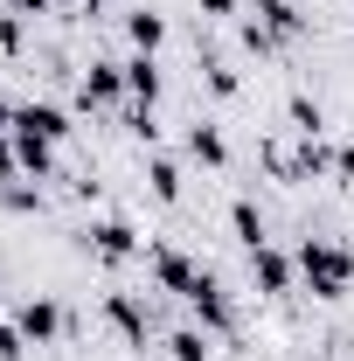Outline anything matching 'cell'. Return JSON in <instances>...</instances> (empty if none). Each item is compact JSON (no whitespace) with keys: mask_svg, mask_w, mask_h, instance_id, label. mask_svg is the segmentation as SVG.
Listing matches in <instances>:
<instances>
[{"mask_svg":"<svg viewBox=\"0 0 354 361\" xmlns=\"http://www.w3.org/2000/svg\"><path fill=\"white\" fill-rule=\"evenodd\" d=\"M292 264H299V278H306L319 299H341V292L354 285V250H348V243H334V236H306Z\"/></svg>","mask_w":354,"mask_h":361,"instance_id":"obj_1","label":"cell"},{"mask_svg":"<svg viewBox=\"0 0 354 361\" xmlns=\"http://www.w3.org/2000/svg\"><path fill=\"white\" fill-rule=\"evenodd\" d=\"M181 299H188V313L202 319L209 334H236V306H229V292H222L216 271H195V285H188Z\"/></svg>","mask_w":354,"mask_h":361,"instance_id":"obj_2","label":"cell"},{"mask_svg":"<svg viewBox=\"0 0 354 361\" xmlns=\"http://www.w3.org/2000/svg\"><path fill=\"white\" fill-rule=\"evenodd\" d=\"M84 243H90V257H104V264H133L139 257V229L118 223V216H97V223L84 229Z\"/></svg>","mask_w":354,"mask_h":361,"instance_id":"obj_3","label":"cell"},{"mask_svg":"<svg viewBox=\"0 0 354 361\" xmlns=\"http://www.w3.org/2000/svg\"><path fill=\"white\" fill-rule=\"evenodd\" d=\"M77 97H84L90 111H97V104H118V97H126V63H90Z\"/></svg>","mask_w":354,"mask_h":361,"instance_id":"obj_4","label":"cell"},{"mask_svg":"<svg viewBox=\"0 0 354 361\" xmlns=\"http://www.w3.org/2000/svg\"><path fill=\"white\" fill-rule=\"evenodd\" d=\"M292 257H285V250H271V243H257V250H250V278H257V292H271V299H278V292H292Z\"/></svg>","mask_w":354,"mask_h":361,"instance_id":"obj_5","label":"cell"},{"mask_svg":"<svg viewBox=\"0 0 354 361\" xmlns=\"http://www.w3.org/2000/svg\"><path fill=\"white\" fill-rule=\"evenodd\" d=\"M153 285L181 299V292L195 285V257H188V250H174V243H160V250H153Z\"/></svg>","mask_w":354,"mask_h":361,"instance_id":"obj_6","label":"cell"},{"mask_svg":"<svg viewBox=\"0 0 354 361\" xmlns=\"http://www.w3.org/2000/svg\"><path fill=\"white\" fill-rule=\"evenodd\" d=\"M14 326H21V334L42 348V341H56V334H63V306H56V299H21Z\"/></svg>","mask_w":354,"mask_h":361,"instance_id":"obj_7","label":"cell"},{"mask_svg":"<svg viewBox=\"0 0 354 361\" xmlns=\"http://www.w3.org/2000/svg\"><path fill=\"white\" fill-rule=\"evenodd\" d=\"M250 14H257V28H264L271 42H292V35H306V14H299L292 0H257Z\"/></svg>","mask_w":354,"mask_h":361,"instance_id":"obj_8","label":"cell"},{"mask_svg":"<svg viewBox=\"0 0 354 361\" xmlns=\"http://www.w3.org/2000/svg\"><path fill=\"white\" fill-rule=\"evenodd\" d=\"M14 133H35V139H49V146H63V139H70V118H63L56 104H21V111H14Z\"/></svg>","mask_w":354,"mask_h":361,"instance_id":"obj_9","label":"cell"},{"mask_svg":"<svg viewBox=\"0 0 354 361\" xmlns=\"http://www.w3.org/2000/svg\"><path fill=\"white\" fill-rule=\"evenodd\" d=\"M126 97L146 104V111L160 104V63H153V56H126Z\"/></svg>","mask_w":354,"mask_h":361,"instance_id":"obj_10","label":"cell"},{"mask_svg":"<svg viewBox=\"0 0 354 361\" xmlns=\"http://www.w3.org/2000/svg\"><path fill=\"white\" fill-rule=\"evenodd\" d=\"M104 319H111L133 348H146V306H139L133 292H111V299H104Z\"/></svg>","mask_w":354,"mask_h":361,"instance_id":"obj_11","label":"cell"},{"mask_svg":"<svg viewBox=\"0 0 354 361\" xmlns=\"http://www.w3.org/2000/svg\"><path fill=\"white\" fill-rule=\"evenodd\" d=\"M229 229H236V243H243V250L271 243V236H264V216H257V202H250V195H236V202H229Z\"/></svg>","mask_w":354,"mask_h":361,"instance_id":"obj_12","label":"cell"},{"mask_svg":"<svg viewBox=\"0 0 354 361\" xmlns=\"http://www.w3.org/2000/svg\"><path fill=\"white\" fill-rule=\"evenodd\" d=\"M188 160H202V167H229V139L216 126H188Z\"/></svg>","mask_w":354,"mask_h":361,"instance_id":"obj_13","label":"cell"},{"mask_svg":"<svg viewBox=\"0 0 354 361\" xmlns=\"http://www.w3.org/2000/svg\"><path fill=\"white\" fill-rule=\"evenodd\" d=\"M14 153H21V174H35V180H49V174H56V146H49V139L14 133Z\"/></svg>","mask_w":354,"mask_h":361,"instance_id":"obj_14","label":"cell"},{"mask_svg":"<svg viewBox=\"0 0 354 361\" xmlns=\"http://www.w3.org/2000/svg\"><path fill=\"white\" fill-rule=\"evenodd\" d=\"M126 35H133V49H139V56H153V49L167 42V21H160L153 7H139V14H126Z\"/></svg>","mask_w":354,"mask_h":361,"instance_id":"obj_15","label":"cell"},{"mask_svg":"<svg viewBox=\"0 0 354 361\" xmlns=\"http://www.w3.org/2000/svg\"><path fill=\"white\" fill-rule=\"evenodd\" d=\"M167 355L174 361H209L216 348H209V326H174L167 334Z\"/></svg>","mask_w":354,"mask_h":361,"instance_id":"obj_16","label":"cell"},{"mask_svg":"<svg viewBox=\"0 0 354 361\" xmlns=\"http://www.w3.org/2000/svg\"><path fill=\"white\" fill-rule=\"evenodd\" d=\"M285 118H292V133H299V139H319V126H326V118H319V104H312L306 90L285 104Z\"/></svg>","mask_w":354,"mask_h":361,"instance_id":"obj_17","label":"cell"},{"mask_svg":"<svg viewBox=\"0 0 354 361\" xmlns=\"http://www.w3.org/2000/svg\"><path fill=\"white\" fill-rule=\"evenodd\" d=\"M146 180H153V195H160V202H181V167L167 160V153H153V167H146Z\"/></svg>","mask_w":354,"mask_h":361,"instance_id":"obj_18","label":"cell"},{"mask_svg":"<svg viewBox=\"0 0 354 361\" xmlns=\"http://www.w3.org/2000/svg\"><path fill=\"white\" fill-rule=\"evenodd\" d=\"M202 77H209V90H216V97H236V70H229L222 56H202Z\"/></svg>","mask_w":354,"mask_h":361,"instance_id":"obj_19","label":"cell"},{"mask_svg":"<svg viewBox=\"0 0 354 361\" xmlns=\"http://www.w3.org/2000/svg\"><path fill=\"white\" fill-rule=\"evenodd\" d=\"M0 202H7V209H35V202H42V188H21V180H0Z\"/></svg>","mask_w":354,"mask_h":361,"instance_id":"obj_20","label":"cell"},{"mask_svg":"<svg viewBox=\"0 0 354 361\" xmlns=\"http://www.w3.org/2000/svg\"><path fill=\"white\" fill-rule=\"evenodd\" d=\"M21 348H28V334L14 319H0V361H21Z\"/></svg>","mask_w":354,"mask_h":361,"instance_id":"obj_21","label":"cell"},{"mask_svg":"<svg viewBox=\"0 0 354 361\" xmlns=\"http://www.w3.org/2000/svg\"><path fill=\"white\" fill-rule=\"evenodd\" d=\"M0 180H21V153H14V133H0Z\"/></svg>","mask_w":354,"mask_h":361,"instance_id":"obj_22","label":"cell"},{"mask_svg":"<svg viewBox=\"0 0 354 361\" xmlns=\"http://www.w3.org/2000/svg\"><path fill=\"white\" fill-rule=\"evenodd\" d=\"M243 49H250V56H271V49H278V42H271V35H264V28H257V21H243Z\"/></svg>","mask_w":354,"mask_h":361,"instance_id":"obj_23","label":"cell"},{"mask_svg":"<svg viewBox=\"0 0 354 361\" xmlns=\"http://www.w3.org/2000/svg\"><path fill=\"white\" fill-rule=\"evenodd\" d=\"M334 180L354 188V146H334Z\"/></svg>","mask_w":354,"mask_h":361,"instance_id":"obj_24","label":"cell"},{"mask_svg":"<svg viewBox=\"0 0 354 361\" xmlns=\"http://www.w3.org/2000/svg\"><path fill=\"white\" fill-rule=\"evenodd\" d=\"M0 49H7V56L21 49V14H0Z\"/></svg>","mask_w":354,"mask_h":361,"instance_id":"obj_25","label":"cell"},{"mask_svg":"<svg viewBox=\"0 0 354 361\" xmlns=\"http://www.w3.org/2000/svg\"><path fill=\"white\" fill-rule=\"evenodd\" d=\"M0 7H7V14H49L42 0H0Z\"/></svg>","mask_w":354,"mask_h":361,"instance_id":"obj_26","label":"cell"},{"mask_svg":"<svg viewBox=\"0 0 354 361\" xmlns=\"http://www.w3.org/2000/svg\"><path fill=\"white\" fill-rule=\"evenodd\" d=\"M14 111H21V104H7V97H0V133H14Z\"/></svg>","mask_w":354,"mask_h":361,"instance_id":"obj_27","label":"cell"},{"mask_svg":"<svg viewBox=\"0 0 354 361\" xmlns=\"http://www.w3.org/2000/svg\"><path fill=\"white\" fill-rule=\"evenodd\" d=\"M202 14H236V0H202Z\"/></svg>","mask_w":354,"mask_h":361,"instance_id":"obj_28","label":"cell"},{"mask_svg":"<svg viewBox=\"0 0 354 361\" xmlns=\"http://www.w3.org/2000/svg\"><path fill=\"white\" fill-rule=\"evenodd\" d=\"M84 7H97V0H84Z\"/></svg>","mask_w":354,"mask_h":361,"instance_id":"obj_29","label":"cell"},{"mask_svg":"<svg viewBox=\"0 0 354 361\" xmlns=\"http://www.w3.org/2000/svg\"><path fill=\"white\" fill-rule=\"evenodd\" d=\"M42 7H56V0H42Z\"/></svg>","mask_w":354,"mask_h":361,"instance_id":"obj_30","label":"cell"}]
</instances>
